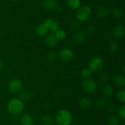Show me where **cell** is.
Returning a JSON list of instances; mask_svg holds the SVG:
<instances>
[{"label": "cell", "mask_w": 125, "mask_h": 125, "mask_svg": "<svg viewBox=\"0 0 125 125\" xmlns=\"http://www.w3.org/2000/svg\"><path fill=\"white\" fill-rule=\"evenodd\" d=\"M7 109L10 113L17 115L23 112L24 109V104L20 99H12L7 104Z\"/></svg>", "instance_id": "6da1fadb"}, {"label": "cell", "mask_w": 125, "mask_h": 125, "mask_svg": "<svg viewBox=\"0 0 125 125\" xmlns=\"http://www.w3.org/2000/svg\"><path fill=\"white\" fill-rule=\"evenodd\" d=\"M72 120V114L67 110H61L56 115V121L57 125H70Z\"/></svg>", "instance_id": "7a4b0ae2"}, {"label": "cell", "mask_w": 125, "mask_h": 125, "mask_svg": "<svg viewBox=\"0 0 125 125\" xmlns=\"http://www.w3.org/2000/svg\"><path fill=\"white\" fill-rule=\"evenodd\" d=\"M91 9L88 6H83L78 9L76 12V17L79 21H85L91 15Z\"/></svg>", "instance_id": "3957f363"}, {"label": "cell", "mask_w": 125, "mask_h": 125, "mask_svg": "<svg viewBox=\"0 0 125 125\" xmlns=\"http://www.w3.org/2000/svg\"><path fill=\"white\" fill-rule=\"evenodd\" d=\"M103 66V61L98 56H94L89 62V69L92 72H97L101 70Z\"/></svg>", "instance_id": "277c9868"}, {"label": "cell", "mask_w": 125, "mask_h": 125, "mask_svg": "<svg viewBox=\"0 0 125 125\" xmlns=\"http://www.w3.org/2000/svg\"><path fill=\"white\" fill-rule=\"evenodd\" d=\"M83 88L88 93H93L96 90L97 85L96 82L92 78H85L83 82Z\"/></svg>", "instance_id": "5b68a950"}, {"label": "cell", "mask_w": 125, "mask_h": 125, "mask_svg": "<svg viewBox=\"0 0 125 125\" xmlns=\"http://www.w3.org/2000/svg\"><path fill=\"white\" fill-rule=\"evenodd\" d=\"M73 56L74 55H73V51L70 49H67V48L62 49L59 54L60 59L64 62H68L71 61L73 59Z\"/></svg>", "instance_id": "8992f818"}, {"label": "cell", "mask_w": 125, "mask_h": 125, "mask_svg": "<svg viewBox=\"0 0 125 125\" xmlns=\"http://www.w3.org/2000/svg\"><path fill=\"white\" fill-rule=\"evenodd\" d=\"M22 87V83L20 80L14 79L10 82L9 85V89L11 93H17L19 91Z\"/></svg>", "instance_id": "52a82bcc"}, {"label": "cell", "mask_w": 125, "mask_h": 125, "mask_svg": "<svg viewBox=\"0 0 125 125\" xmlns=\"http://www.w3.org/2000/svg\"><path fill=\"white\" fill-rule=\"evenodd\" d=\"M85 33L84 31H77L72 36V41L76 44H80L84 42L85 39Z\"/></svg>", "instance_id": "ba28073f"}, {"label": "cell", "mask_w": 125, "mask_h": 125, "mask_svg": "<svg viewBox=\"0 0 125 125\" xmlns=\"http://www.w3.org/2000/svg\"><path fill=\"white\" fill-rule=\"evenodd\" d=\"M42 6L46 11H52L57 8L58 4L56 0H44Z\"/></svg>", "instance_id": "9c48e42d"}, {"label": "cell", "mask_w": 125, "mask_h": 125, "mask_svg": "<svg viewBox=\"0 0 125 125\" xmlns=\"http://www.w3.org/2000/svg\"><path fill=\"white\" fill-rule=\"evenodd\" d=\"M125 30L122 25H118L114 28L112 31V36L117 39H121L124 36Z\"/></svg>", "instance_id": "30bf717a"}, {"label": "cell", "mask_w": 125, "mask_h": 125, "mask_svg": "<svg viewBox=\"0 0 125 125\" xmlns=\"http://www.w3.org/2000/svg\"><path fill=\"white\" fill-rule=\"evenodd\" d=\"M110 13V9L107 6H103L99 7L96 11V15L99 18H105Z\"/></svg>", "instance_id": "8fae6325"}, {"label": "cell", "mask_w": 125, "mask_h": 125, "mask_svg": "<svg viewBox=\"0 0 125 125\" xmlns=\"http://www.w3.org/2000/svg\"><path fill=\"white\" fill-rule=\"evenodd\" d=\"M57 39L56 38L55 34L54 33H50L46 37V39H45V42H46V45L49 47H54L55 45L57 44Z\"/></svg>", "instance_id": "7c38bea8"}, {"label": "cell", "mask_w": 125, "mask_h": 125, "mask_svg": "<svg viewBox=\"0 0 125 125\" xmlns=\"http://www.w3.org/2000/svg\"><path fill=\"white\" fill-rule=\"evenodd\" d=\"M79 105L82 109H84V110H87L91 106V101L87 97H81L79 99Z\"/></svg>", "instance_id": "4fadbf2b"}, {"label": "cell", "mask_w": 125, "mask_h": 125, "mask_svg": "<svg viewBox=\"0 0 125 125\" xmlns=\"http://www.w3.org/2000/svg\"><path fill=\"white\" fill-rule=\"evenodd\" d=\"M48 31V28L44 25V23H40L35 28V33L39 36H44L46 35Z\"/></svg>", "instance_id": "5bb4252c"}, {"label": "cell", "mask_w": 125, "mask_h": 125, "mask_svg": "<svg viewBox=\"0 0 125 125\" xmlns=\"http://www.w3.org/2000/svg\"><path fill=\"white\" fill-rule=\"evenodd\" d=\"M21 123L23 125H32L34 123V120L31 115L24 114L22 115L20 119Z\"/></svg>", "instance_id": "9a60e30c"}, {"label": "cell", "mask_w": 125, "mask_h": 125, "mask_svg": "<svg viewBox=\"0 0 125 125\" xmlns=\"http://www.w3.org/2000/svg\"><path fill=\"white\" fill-rule=\"evenodd\" d=\"M41 121L43 125H54V121L52 118L48 114H45L41 116Z\"/></svg>", "instance_id": "2e32d148"}, {"label": "cell", "mask_w": 125, "mask_h": 125, "mask_svg": "<svg viewBox=\"0 0 125 125\" xmlns=\"http://www.w3.org/2000/svg\"><path fill=\"white\" fill-rule=\"evenodd\" d=\"M114 83L117 86L123 87L125 85V78L122 75H117L113 78Z\"/></svg>", "instance_id": "e0dca14e"}, {"label": "cell", "mask_w": 125, "mask_h": 125, "mask_svg": "<svg viewBox=\"0 0 125 125\" xmlns=\"http://www.w3.org/2000/svg\"><path fill=\"white\" fill-rule=\"evenodd\" d=\"M66 4L69 8L72 9H77L81 4L80 0H66Z\"/></svg>", "instance_id": "ac0fdd59"}, {"label": "cell", "mask_w": 125, "mask_h": 125, "mask_svg": "<svg viewBox=\"0 0 125 125\" xmlns=\"http://www.w3.org/2000/svg\"><path fill=\"white\" fill-rule=\"evenodd\" d=\"M103 92L106 98H111L114 94V88L111 85H107L104 87Z\"/></svg>", "instance_id": "d6986e66"}, {"label": "cell", "mask_w": 125, "mask_h": 125, "mask_svg": "<svg viewBox=\"0 0 125 125\" xmlns=\"http://www.w3.org/2000/svg\"><path fill=\"white\" fill-rule=\"evenodd\" d=\"M20 98L22 100H28L32 96V93L30 91L28 90V89H25L23 90L20 93Z\"/></svg>", "instance_id": "ffe728a7"}, {"label": "cell", "mask_w": 125, "mask_h": 125, "mask_svg": "<svg viewBox=\"0 0 125 125\" xmlns=\"http://www.w3.org/2000/svg\"><path fill=\"white\" fill-rule=\"evenodd\" d=\"M118 44L115 40H111L108 44V49L110 51L115 52L118 50Z\"/></svg>", "instance_id": "44dd1931"}, {"label": "cell", "mask_w": 125, "mask_h": 125, "mask_svg": "<svg viewBox=\"0 0 125 125\" xmlns=\"http://www.w3.org/2000/svg\"><path fill=\"white\" fill-rule=\"evenodd\" d=\"M109 75L108 72L106 71H102L99 75V80L103 83L107 82L109 79Z\"/></svg>", "instance_id": "7402d4cb"}, {"label": "cell", "mask_w": 125, "mask_h": 125, "mask_svg": "<svg viewBox=\"0 0 125 125\" xmlns=\"http://www.w3.org/2000/svg\"><path fill=\"white\" fill-rule=\"evenodd\" d=\"M109 125H118L120 123L119 118L115 115L111 116L109 118Z\"/></svg>", "instance_id": "603a6c76"}, {"label": "cell", "mask_w": 125, "mask_h": 125, "mask_svg": "<svg viewBox=\"0 0 125 125\" xmlns=\"http://www.w3.org/2000/svg\"><path fill=\"white\" fill-rule=\"evenodd\" d=\"M106 103H107V101H106V98L101 97L97 99L96 102V105L98 109H102L106 106Z\"/></svg>", "instance_id": "cb8c5ba5"}, {"label": "cell", "mask_w": 125, "mask_h": 125, "mask_svg": "<svg viewBox=\"0 0 125 125\" xmlns=\"http://www.w3.org/2000/svg\"><path fill=\"white\" fill-rule=\"evenodd\" d=\"M112 15L116 19H119L121 18L123 16V12L122 10L119 8H114L112 10Z\"/></svg>", "instance_id": "d4e9b609"}, {"label": "cell", "mask_w": 125, "mask_h": 125, "mask_svg": "<svg viewBox=\"0 0 125 125\" xmlns=\"http://www.w3.org/2000/svg\"><path fill=\"white\" fill-rule=\"evenodd\" d=\"M96 30V26L94 23H90L86 28V33L87 34L92 35Z\"/></svg>", "instance_id": "484cf974"}, {"label": "cell", "mask_w": 125, "mask_h": 125, "mask_svg": "<svg viewBox=\"0 0 125 125\" xmlns=\"http://www.w3.org/2000/svg\"><path fill=\"white\" fill-rule=\"evenodd\" d=\"M55 36L57 40H63L66 37V33L65 31L62 30V29H59L56 32Z\"/></svg>", "instance_id": "4316f807"}, {"label": "cell", "mask_w": 125, "mask_h": 125, "mask_svg": "<svg viewBox=\"0 0 125 125\" xmlns=\"http://www.w3.org/2000/svg\"><path fill=\"white\" fill-rule=\"evenodd\" d=\"M60 28V25H59V23H58L56 21H52V23H51V25L50 26L48 29H50V30L52 31V32H54L56 33L57 31H58L59 29Z\"/></svg>", "instance_id": "83f0119b"}, {"label": "cell", "mask_w": 125, "mask_h": 125, "mask_svg": "<svg viewBox=\"0 0 125 125\" xmlns=\"http://www.w3.org/2000/svg\"><path fill=\"white\" fill-rule=\"evenodd\" d=\"M81 75L84 78H88L91 76L92 71L88 68H84L81 72Z\"/></svg>", "instance_id": "f1b7e54d"}, {"label": "cell", "mask_w": 125, "mask_h": 125, "mask_svg": "<svg viewBox=\"0 0 125 125\" xmlns=\"http://www.w3.org/2000/svg\"><path fill=\"white\" fill-rule=\"evenodd\" d=\"M82 24L78 20H74L71 23L70 27L71 29H73V30H78L79 29H80V28L81 27Z\"/></svg>", "instance_id": "f546056e"}, {"label": "cell", "mask_w": 125, "mask_h": 125, "mask_svg": "<svg viewBox=\"0 0 125 125\" xmlns=\"http://www.w3.org/2000/svg\"><path fill=\"white\" fill-rule=\"evenodd\" d=\"M117 98L121 102H124L125 101V91L121 90L117 92Z\"/></svg>", "instance_id": "4dcf8cb0"}, {"label": "cell", "mask_w": 125, "mask_h": 125, "mask_svg": "<svg viewBox=\"0 0 125 125\" xmlns=\"http://www.w3.org/2000/svg\"><path fill=\"white\" fill-rule=\"evenodd\" d=\"M57 54H56V53L55 51H51L47 54L46 57H47V59L50 61H53L56 60V58H57Z\"/></svg>", "instance_id": "1f68e13d"}, {"label": "cell", "mask_w": 125, "mask_h": 125, "mask_svg": "<svg viewBox=\"0 0 125 125\" xmlns=\"http://www.w3.org/2000/svg\"><path fill=\"white\" fill-rule=\"evenodd\" d=\"M118 114H119V116L122 118V119L125 118V105H123L122 107H120V108L118 110Z\"/></svg>", "instance_id": "d6a6232c"}, {"label": "cell", "mask_w": 125, "mask_h": 125, "mask_svg": "<svg viewBox=\"0 0 125 125\" xmlns=\"http://www.w3.org/2000/svg\"><path fill=\"white\" fill-rule=\"evenodd\" d=\"M52 20H51V19H46V20H45L43 23L48 28H49L50 26L51 25V23H52Z\"/></svg>", "instance_id": "836d02e7"}, {"label": "cell", "mask_w": 125, "mask_h": 125, "mask_svg": "<svg viewBox=\"0 0 125 125\" xmlns=\"http://www.w3.org/2000/svg\"><path fill=\"white\" fill-rule=\"evenodd\" d=\"M2 61L0 60V69L2 68Z\"/></svg>", "instance_id": "e575fe53"}, {"label": "cell", "mask_w": 125, "mask_h": 125, "mask_svg": "<svg viewBox=\"0 0 125 125\" xmlns=\"http://www.w3.org/2000/svg\"><path fill=\"white\" fill-rule=\"evenodd\" d=\"M104 1H106V2H110V1H112V0H104Z\"/></svg>", "instance_id": "d590c367"}, {"label": "cell", "mask_w": 125, "mask_h": 125, "mask_svg": "<svg viewBox=\"0 0 125 125\" xmlns=\"http://www.w3.org/2000/svg\"><path fill=\"white\" fill-rule=\"evenodd\" d=\"M10 1H13V2H17V1H19V0H10Z\"/></svg>", "instance_id": "8d00e7d4"}, {"label": "cell", "mask_w": 125, "mask_h": 125, "mask_svg": "<svg viewBox=\"0 0 125 125\" xmlns=\"http://www.w3.org/2000/svg\"><path fill=\"white\" fill-rule=\"evenodd\" d=\"M76 125V124H74V125Z\"/></svg>", "instance_id": "74e56055"}]
</instances>
